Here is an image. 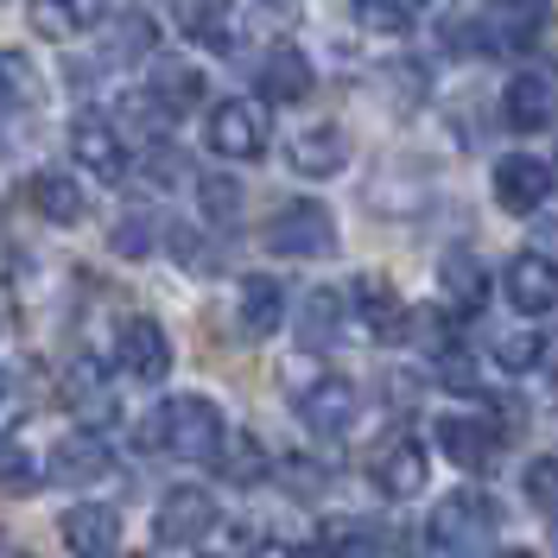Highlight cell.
I'll use <instances>...</instances> for the list:
<instances>
[{
  "label": "cell",
  "instance_id": "28",
  "mask_svg": "<svg viewBox=\"0 0 558 558\" xmlns=\"http://www.w3.org/2000/svg\"><path fill=\"white\" fill-rule=\"evenodd\" d=\"M64 400H70V413L76 418H114V393H108V381L96 375V368H70V381H64Z\"/></svg>",
  "mask_w": 558,
  "mask_h": 558
},
{
  "label": "cell",
  "instance_id": "42",
  "mask_svg": "<svg viewBox=\"0 0 558 558\" xmlns=\"http://www.w3.org/2000/svg\"><path fill=\"white\" fill-rule=\"evenodd\" d=\"M260 7H274V13H286V7H292V0H260Z\"/></svg>",
  "mask_w": 558,
  "mask_h": 558
},
{
  "label": "cell",
  "instance_id": "11",
  "mask_svg": "<svg viewBox=\"0 0 558 558\" xmlns=\"http://www.w3.org/2000/svg\"><path fill=\"white\" fill-rule=\"evenodd\" d=\"M368 476H375V488H381L387 501H413V495H425L432 457H425L418 438H387L381 451L368 457Z\"/></svg>",
  "mask_w": 558,
  "mask_h": 558
},
{
  "label": "cell",
  "instance_id": "13",
  "mask_svg": "<svg viewBox=\"0 0 558 558\" xmlns=\"http://www.w3.org/2000/svg\"><path fill=\"white\" fill-rule=\"evenodd\" d=\"M476 33H483V51H521L546 33V0H495L476 20Z\"/></svg>",
  "mask_w": 558,
  "mask_h": 558
},
{
  "label": "cell",
  "instance_id": "33",
  "mask_svg": "<svg viewBox=\"0 0 558 558\" xmlns=\"http://www.w3.org/2000/svg\"><path fill=\"white\" fill-rule=\"evenodd\" d=\"M26 20H33L38 38H76V33H83V20H76V7H70V0H33V7H26Z\"/></svg>",
  "mask_w": 558,
  "mask_h": 558
},
{
  "label": "cell",
  "instance_id": "43",
  "mask_svg": "<svg viewBox=\"0 0 558 558\" xmlns=\"http://www.w3.org/2000/svg\"><path fill=\"white\" fill-rule=\"evenodd\" d=\"M495 558H539V553H495Z\"/></svg>",
  "mask_w": 558,
  "mask_h": 558
},
{
  "label": "cell",
  "instance_id": "34",
  "mask_svg": "<svg viewBox=\"0 0 558 558\" xmlns=\"http://www.w3.org/2000/svg\"><path fill=\"white\" fill-rule=\"evenodd\" d=\"M324 553L375 558V526H368V521H330V526H324Z\"/></svg>",
  "mask_w": 558,
  "mask_h": 558
},
{
  "label": "cell",
  "instance_id": "24",
  "mask_svg": "<svg viewBox=\"0 0 558 558\" xmlns=\"http://www.w3.org/2000/svg\"><path fill=\"white\" fill-rule=\"evenodd\" d=\"M26 197H33V209L45 222H58V229H76V222L89 216V197H83V184L70 172H33Z\"/></svg>",
  "mask_w": 558,
  "mask_h": 558
},
{
  "label": "cell",
  "instance_id": "22",
  "mask_svg": "<svg viewBox=\"0 0 558 558\" xmlns=\"http://www.w3.org/2000/svg\"><path fill=\"white\" fill-rule=\"evenodd\" d=\"M299 349H312V355H324V349H337V337H343L349 324V305L343 292H330V286H317V292H305V305H299Z\"/></svg>",
  "mask_w": 558,
  "mask_h": 558
},
{
  "label": "cell",
  "instance_id": "26",
  "mask_svg": "<svg viewBox=\"0 0 558 558\" xmlns=\"http://www.w3.org/2000/svg\"><path fill=\"white\" fill-rule=\"evenodd\" d=\"M438 286H445L451 312H476L483 292H488V274H483V260H476L470 247H451V254L438 260Z\"/></svg>",
  "mask_w": 558,
  "mask_h": 558
},
{
  "label": "cell",
  "instance_id": "31",
  "mask_svg": "<svg viewBox=\"0 0 558 558\" xmlns=\"http://www.w3.org/2000/svg\"><path fill=\"white\" fill-rule=\"evenodd\" d=\"M153 45H159V26H153L146 13H121L108 58H114V64H140V58H153Z\"/></svg>",
  "mask_w": 558,
  "mask_h": 558
},
{
  "label": "cell",
  "instance_id": "5",
  "mask_svg": "<svg viewBox=\"0 0 558 558\" xmlns=\"http://www.w3.org/2000/svg\"><path fill=\"white\" fill-rule=\"evenodd\" d=\"M432 438H438V451L451 457L457 470L488 476V470L501 463V425L483 418V413H445L438 425H432Z\"/></svg>",
  "mask_w": 558,
  "mask_h": 558
},
{
  "label": "cell",
  "instance_id": "21",
  "mask_svg": "<svg viewBox=\"0 0 558 558\" xmlns=\"http://www.w3.org/2000/svg\"><path fill=\"white\" fill-rule=\"evenodd\" d=\"M45 476H51V451L33 432H7L0 438V495H33Z\"/></svg>",
  "mask_w": 558,
  "mask_h": 558
},
{
  "label": "cell",
  "instance_id": "12",
  "mask_svg": "<svg viewBox=\"0 0 558 558\" xmlns=\"http://www.w3.org/2000/svg\"><path fill=\"white\" fill-rule=\"evenodd\" d=\"M70 159L83 166V172H96V178H121L128 172V140H121V128L108 121V114H76L70 121Z\"/></svg>",
  "mask_w": 558,
  "mask_h": 558
},
{
  "label": "cell",
  "instance_id": "20",
  "mask_svg": "<svg viewBox=\"0 0 558 558\" xmlns=\"http://www.w3.org/2000/svg\"><path fill=\"white\" fill-rule=\"evenodd\" d=\"M312 89H317V70L299 45H274V51L260 58V96H267V102H305Z\"/></svg>",
  "mask_w": 558,
  "mask_h": 558
},
{
  "label": "cell",
  "instance_id": "32",
  "mask_svg": "<svg viewBox=\"0 0 558 558\" xmlns=\"http://www.w3.org/2000/svg\"><path fill=\"white\" fill-rule=\"evenodd\" d=\"M197 204H204L209 222H242V184L222 172H204L197 178Z\"/></svg>",
  "mask_w": 558,
  "mask_h": 558
},
{
  "label": "cell",
  "instance_id": "29",
  "mask_svg": "<svg viewBox=\"0 0 558 558\" xmlns=\"http://www.w3.org/2000/svg\"><path fill=\"white\" fill-rule=\"evenodd\" d=\"M216 470H222L229 483H260V476H267V451H260V438H254V432H235V438H222V451H216Z\"/></svg>",
  "mask_w": 558,
  "mask_h": 558
},
{
  "label": "cell",
  "instance_id": "14",
  "mask_svg": "<svg viewBox=\"0 0 558 558\" xmlns=\"http://www.w3.org/2000/svg\"><path fill=\"white\" fill-rule=\"evenodd\" d=\"M58 533H64L70 558H121V514L102 501H76Z\"/></svg>",
  "mask_w": 558,
  "mask_h": 558
},
{
  "label": "cell",
  "instance_id": "7",
  "mask_svg": "<svg viewBox=\"0 0 558 558\" xmlns=\"http://www.w3.org/2000/svg\"><path fill=\"white\" fill-rule=\"evenodd\" d=\"M114 362H121V375L128 381H166L172 375V337H166V324L159 317H128L121 330H114Z\"/></svg>",
  "mask_w": 558,
  "mask_h": 558
},
{
  "label": "cell",
  "instance_id": "30",
  "mask_svg": "<svg viewBox=\"0 0 558 558\" xmlns=\"http://www.w3.org/2000/svg\"><path fill=\"white\" fill-rule=\"evenodd\" d=\"M355 26L375 38H407L413 33V0H355Z\"/></svg>",
  "mask_w": 558,
  "mask_h": 558
},
{
  "label": "cell",
  "instance_id": "2",
  "mask_svg": "<svg viewBox=\"0 0 558 558\" xmlns=\"http://www.w3.org/2000/svg\"><path fill=\"white\" fill-rule=\"evenodd\" d=\"M495 526H501V508L476 495V488H457L445 495L438 508H432V521H425V539L438 546V553H483L488 539H495Z\"/></svg>",
  "mask_w": 558,
  "mask_h": 558
},
{
  "label": "cell",
  "instance_id": "40",
  "mask_svg": "<svg viewBox=\"0 0 558 558\" xmlns=\"http://www.w3.org/2000/svg\"><path fill=\"white\" fill-rule=\"evenodd\" d=\"M70 7H76V20H83V26H89V20H102V0H70Z\"/></svg>",
  "mask_w": 558,
  "mask_h": 558
},
{
  "label": "cell",
  "instance_id": "3",
  "mask_svg": "<svg viewBox=\"0 0 558 558\" xmlns=\"http://www.w3.org/2000/svg\"><path fill=\"white\" fill-rule=\"evenodd\" d=\"M267 247L286 260H324V254H337V216L312 197H299L267 222Z\"/></svg>",
  "mask_w": 558,
  "mask_h": 558
},
{
  "label": "cell",
  "instance_id": "41",
  "mask_svg": "<svg viewBox=\"0 0 558 558\" xmlns=\"http://www.w3.org/2000/svg\"><path fill=\"white\" fill-rule=\"evenodd\" d=\"M0 558H38L33 546H20V539H0Z\"/></svg>",
  "mask_w": 558,
  "mask_h": 558
},
{
  "label": "cell",
  "instance_id": "18",
  "mask_svg": "<svg viewBox=\"0 0 558 558\" xmlns=\"http://www.w3.org/2000/svg\"><path fill=\"white\" fill-rule=\"evenodd\" d=\"M286 159H292L299 178H337L349 166V134L337 128V121H317V128H305V134H292Z\"/></svg>",
  "mask_w": 558,
  "mask_h": 558
},
{
  "label": "cell",
  "instance_id": "15",
  "mask_svg": "<svg viewBox=\"0 0 558 558\" xmlns=\"http://www.w3.org/2000/svg\"><path fill=\"white\" fill-rule=\"evenodd\" d=\"M501 114H508L514 134H546V128L558 121V89L539 76V70H521V76L501 89Z\"/></svg>",
  "mask_w": 558,
  "mask_h": 558
},
{
  "label": "cell",
  "instance_id": "17",
  "mask_svg": "<svg viewBox=\"0 0 558 558\" xmlns=\"http://www.w3.org/2000/svg\"><path fill=\"white\" fill-rule=\"evenodd\" d=\"M146 102L159 108V114H191V108H204V70L184 64V58H153V76H146Z\"/></svg>",
  "mask_w": 558,
  "mask_h": 558
},
{
  "label": "cell",
  "instance_id": "35",
  "mask_svg": "<svg viewBox=\"0 0 558 558\" xmlns=\"http://www.w3.org/2000/svg\"><path fill=\"white\" fill-rule=\"evenodd\" d=\"M521 488H526V501H533L539 514H553L558 521V457H533L526 476H521Z\"/></svg>",
  "mask_w": 558,
  "mask_h": 558
},
{
  "label": "cell",
  "instance_id": "8",
  "mask_svg": "<svg viewBox=\"0 0 558 558\" xmlns=\"http://www.w3.org/2000/svg\"><path fill=\"white\" fill-rule=\"evenodd\" d=\"M355 418H362V393H355V381H343V375H324V381H312L299 393V425H305L312 438H349Z\"/></svg>",
  "mask_w": 558,
  "mask_h": 558
},
{
  "label": "cell",
  "instance_id": "16",
  "mask_svg": "<svg viewBox=\"0 0 558 558\" xmlns=\"http://www.w3.org/2000/svg\"><path fill=\"white\" fill-rule=\"evenodd\" d=\"M355 317L375 330V343H407V337H413V312H407L400 292H393L387 279H375V274L355 279Z\"/></svg>",
  "mask_w": 558,
  "mask_h": 558
},
{
  "label": "cell",
  "instance_id": "1",
  "mask_svg": "<svg viewBox=\"0 0 558 558\" xmlns=\"http://www.w3.org/2000/svg\"><path fill=\"white\" fill-rule=\"evenodd\" d=\"M222 438H229V425H222V407L209 393H172L159 407V445L184 463H216Z\"/></svg>",
  "mask_w": 558,
  "mask_h": 558
},
{
  "label": "cell",
  "instance_id": "10",
  "mask_svg": "<svg viewBox=\"0 0 558 558\" xmlns=\"http://www.w3.org/2000/svg\"><path fill=\"white\" fill-rule=\"evenodd\" d=\"M501 292H508V305L521 317H546L558 312V267H553V254H514L508 267H501Z\"/></svg>",
  "mask_w": 558,
  "mask_h": 558
},
{
  "label": "cell",
  "instance_id": "27",
  "mask_svg": "<svg viewBox=\"0 0 558 558\" xmlns=\"http://www.w3.org/2000/svg\"><path fill=\"white\" fill-rule=\"evenodd\" d=\"M38 64L26 58V51H0V121L7 114H26V108L38 102Z\"/></svg>",
  "mask_w": 558,
  "mask_h": 558
},
{
  "label": "cell",
  "instance_id": "38",
  "mask_svg": "<svg viewBox=\"0 0 558 558\" xmlns=\"http://www.w3.org/2000/svg\"><path fill=\"white\" fill-rule=\"evenodd\" d=\"M254 558H305V553H299V546H286V539H260Z\"/></svg>",
  "mask_w": 558,
  "mask_h": 558
},
{
  "label": "cell",
  "instance_id": "39",
  "mask_svg": "<svg viewBox=\"0 0 558 558\" xmlns=\"http://www.w3.org/2000/svg\"><path fill=\"white\" fill-rule=\"evenodd\" d=\"M13 400H20V381L0 368V418H13Z\"/></svg>",
  "mask_w": 558,
  "mask_h": 558
},
{
  "label": "cell",
  "instance_id": "37",
  "mask_svg": "<svg viewBox=\"0 0 558 558\" xmlns=\"http://www.w3.org/2000/svg\"><path fill=\"white\" fill-rule=\"evenodd\" d=\"M153 235H159V222H153V216H121V222H114V254L146 260V254H153Z\"/></svg>",
  "mask_w": 558,
  "mask_h": 558
},
{
  "label": "cell",
  "instance_id": "6",
  "mask_svg": "<svg viewBox=\"0 0 558 558\" xmlns=\"http://www.w3.org/2000/svg\"><path fill=\"white\" fill-rule=\"evenodd\" d=\"M204 140H209V153L247 166V159L267 153V114H260V102H242V96L235 102H216L204 121Z\"/></svg>",
  "mask_w": 558,
  "mask_h": 558
},
{
  "label": "cell",
  "instance_id": "19",
  "mask_svg": "<svg viewBox=\"0 0 558 558\" xmlns=\"http://www.w3.org/2000/svg\"><path fill=\"white\" fill-rule=\"evenodd\" d=\"M51 476H58V483H76V488L108 483V476H114V451H108V438H96V432H70L64 445L51 451Z\"/></svg>",
  "mask_w": 558,
  "mask_h": 558
},
{
  "label": "cell",
  "instance_id": "23",
  "mask_svg": "<svg viewBox=\"0 0 558 558\" xmlns=\"http://www.w3.org/2000/svg\"><path fill=\"white\" fill-rule=\"evenodd\" d=\"M184 33L204 51L229 58V51H242V13H235V0H191L184 7Z\"/></svg>",
  "mask_w": 558,
  "mask_h": 558
},
{
  "label": "cell",
  "instance_id": "25",
  "mask_svg": "<svg viewBox=\"0 0 558 558\" xmlns=\"http://www.w3.org/2000/svg\"><path fill=\"white\" fill-rule=\"evenodd\" d=\"M279 324H286V286L274 274L242 279V330L247 337H274Z\"/></svg>",
  "mask_w": 558,
  "mask_h": 558
},
{
  "label": "cell",
  "instance_id": "9",
  "mask_svg": "<svg viewBox=\"0 0 558 558\" xmlns=\"http://www.w3.org/2000/svg\"><path fill=\"white\" fill-rule=\"evenodd\" d=\"M546 197H553V166L539 153H508L495 166V204L508 209V216H539Z\"/></svg>",
  "mask_w": 558,
  "mask_h": 558
},
{
  "label": "cell",
  "instance_id": "4",
  "mask_svg": "<svg viewBox=\"0 0 558 558\" xmlns=\"http://www.w3.org/2000/svg\"><path fill=\"white\" fill-rule=\"evenodd\" d=\"M209 526H216V495L197 483L166 488V501L153 508V539L159 546H204Z\"/></svg>",
  "mask_w": 558,
  "mask_h": 558
},
{
  "label": "cell",
  "instance_id": "36",
  "mask_svg": "<svg viewBox=\"0 0 558 558\" xmlns=\"http://www.w3.org/2000/svg\"><path fill=\"white\" fill-rule=\"evenodd\" d=\"M539 355H546V343H539L533 330H508V337H495V362H501L508 375H526Z\"/></svg>",
  "mask_w": 558,
  "mask_h": 558
}]
</instances>
